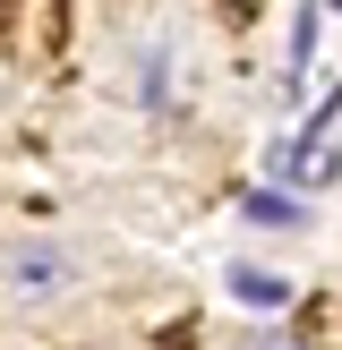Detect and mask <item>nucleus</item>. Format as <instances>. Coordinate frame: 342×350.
I'll return each instance as SVG.
<instances>
[{
	"label": "nucleus",
	"instance_id": "f257e3e1",
	"mask_svg": "<svg viewBox=\"0 0 342 350\" xmlns=\"http://www.w3.org/2000/svg\"><path fill=\"white\" fill-rule=\"evenodd\" d=\"M0 282H9L17 299H60V291H77V248H60V239H17V248L0 256Z\"/></svg>",
	"mask_w": 342,
	"mask_h": 350
},
{
	"label": "nucleus",
	"instance_id": "7ed1b4c3",
	"mask_svg": "<svg viewBox=\"0 0 342 350\" xmlns=\"http://www.w3.org/2000/svg\"><path fill=\"white\" fill-rule=\"evenodd\" d=\"M231 299L239 308H282L291 282H282V273H256V265H231Z\"/></svg>",
	"mask_w": 342,
	"mask_h": 350
},
{
	"label": "nucleus",
	"instance_id": "39448f33",
	"mask_svg": "<svg viewBox=\"0 0 342 350\" xmlns=\"http://www.w3.org/2000/svg\"><path fill=\"white\" fill-rule=\"evenodd\" d=\"M334 9H342V0H334Z\"/></svg>",
	"mask_w": 342,
	"mask_h": 350
},
{
	"label": "nucleus",
	"instance_id": "f03ea898",
	"mask_svg": "<svg viewBox=\"0 0 342 350\" xmlns=\"http://www.w3.org/2000/svg\"><path fill=\"white\" fill-rule=\"evenodd\" d=\"M239 222H256V231H291V222H300V197L256 188V197H239Z\"/></svg>",
	"mask_w": 342,
	"mask_h": 350
},
{
	"label": "nucleus",
	"instance_id": "20e7f679",
	"mask_svg": "<svg viewBox=\"0 0 342 350\" xmlns=\"http://www.w3.org/2000/svg\"><path fill=\"white\" fill-rule=\"evenodd\" d=\"M137 94H146V111L171 103V60H163V43H146V60H137Z\"/></svg>",
	"mask_w": 342,
	"mask_h": 350
}]
</instances>
